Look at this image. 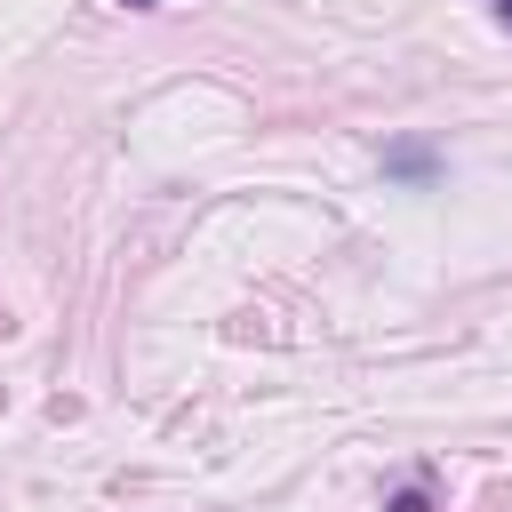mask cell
Listing matches in <instances>:
<instances>
[{
    "label": "cell",
    "instance_id": "obj_3",
    "mask_svg": "<svg viewBox=\"0 0 512 512\" xmlns=\"http://www.w3.org/2000/svg\"><path fill=\"white\" fill-rule=\"evenodd\" d=\"M488 16H496V24H512V0H488Z\"/></svg>",
    "mask_w": 512,
    "mask_h": 512
},
{
    "label": "cell",
    "instance_id": "obj_1",
    "mask_svg": "<svg viewBox=\"0 0 512 512\" xmlns=\"http://www.w3.org/2000/svg\"><path fill=\"white\" fill-rule=\"evenodd\" d=\"M392 176H432V152H424V144H400V152H392Z\"/></svg>",
    "mask_w": 512,
    "mask_h": 512
},
{
    "label": "cell",
    "instance_id": "obj_4",
    "mask_svg": "<svg viewBox=\"0 0 512 512\" xmlns=\"http://www.w3.org/2000/svg\"><path fill=\"white\" fill-rule=\"evenodd\" d=\"M128 8H152V0H128Z\"/></svg>",
    "mask_w": 512,
    "mask_h": 512
},
{
    "label": "cell",
    "instance_id": "obj_2",
    "mask_svg": "<svg viewBox=\"0 0 512 512\" xmlns=\"http://www.w3.org/2000/svg\"><path fill=\"white\" fill-rule=\"evenodd\" d=\"M392 512H424V488H400V496H392Z\"/></svg>",
    "mask_w": 512,
    "mask_h": 512
}]
</instances>
